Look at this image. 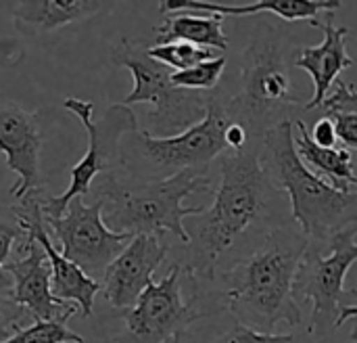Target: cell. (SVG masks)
Here are the masks:
<instances>
[{
  "mask_svg": "<svg viewBox=\"0 0 357 343\" xmlns=\"http://www.w3.org/2000/svg\"><path fill=\"white\" fill-rule=\"evenodd\" d=\"M310 241L293 228H272L264 243L232 270L215 272L222 312L257 333H274L278 325L299 327L301 306L293 295L299 262Z\"/></svg>",
  "mask_w": 357,
  "mask_h": 343,
  "instance_id": "cell-1",
  "label": "cell"
},
{
  "mask_svg": "<svg viewBox=\"0 0 357 343\" xmlns=\"http://www.w3.org/2000/svg\"><path fill=\"white\" fill-rule=\"evenodd\" d=\"M220 184L213 189L215 201L201 216L188 222V249L184 272L197 283H211L218 262L251 226L268 214L274 191L259 161L253 140L241 151L220 155Z\"/></svg>",
  "mask_w": 357,
  "mask_h": 343,
  "instance_id": "cell-2",
  "label": "cell"
},
{
  "mask_svg": "<svg viewBox=\"0 0 357 343\" xmlns=\"http://www.w3.org/2000/svg\"><path fill=\"white\" fill-rule=\"evenodd\" d=\"M92 191L102 203V222L109 231L132 237L174 235L188 243L184 218L201 216L207 207H184L182 201L195 193H213V180L207 172L195 170L165 180H138L119 168L100 174Z\"/></svg>",
  "mask_w": 357,
  "mask_h": 343,
  "instance_id": "cell-3",
  "label": "cell"
},
{
  "mask_svg": "<svg viewBox=\"0 0 357 343\" xmlns=\"http://www.w3.org/2000/svg\"><path fill=\"white\" fill-rule=\"evenodd\" d=\"M293 122H280L261 138L259 161L274 191L291 199L293 220L312 243L331 241L335 235L357 226V191H337L316 176L295 151Z\"/></svg>",
  "mask_w": 357,
  "mask_h": 343,
  "instance_id": "cell-4",
  "label": "cell"
},
{
  "mask_svg": "<svg viewBox=\"0 0 357 343\" xmlns=\"http://www.w3.org/2000/svg\"><path fill=\"white\" fill-rule=\"evenodd\" d=\"M228 98L211 92L205 117L192 128L157 138L144 130H134L119 140V166L126 174L138 180H165L184 170L209 172V166L226 153L224 132L230 124Z\"/></svg>",
  "mask_w": 357,
  "mask_h": 343,
  "instance_id": "cell-5",
  "label": "cell"
},
{
  "mask_svg": "<svg viewBox=\"0 0 357 343\" xmlns=\"http://www.w3.org/2000/svg\"><path fill=\"white\" fill-rule=\"evenodd\" d=\"M297 103L282 54V31L259 23L243 54L241 92L226 103L230 122L243 124L253 140L264 138L274 126L291 119Z\"/></svg>",
  "mask_w": 357,
  "mask_h": 343,
  "instance_id": "cell-6",
  "label": "cell"
},
{
  "mask_svg": "<svg viewBox=\"0 0 357 343\" xmlns=\"http://www.w3.org/2000/svg\"><path fill=\"white\" fill-rule=\"evenodd\" d=\"M111 61L117 67H123L132 73L134 86L130 94L119 103L130 107L134 103H151L153 111L149 113V132L157 138L176 136L205 117L207 103L211 92L186 90L172 84V69L161 65L149 54V46L121 38L111 48Z\"/></svg>",
  "mask_w": 357,
  "mask_h": 343,
  "instance_id": "cell-7",
  "label": "cell"
},
{
  "mask_svg": "<svg viewBox=\"0 0 357 343\" xmlns=\"http://www.w3.org/2000/svg\"><path fill=\"white\" fill-rule=\"evenodd\" d=\"M357 226L335 235L328 245L331 254L322 256L318 247L307 245L293 283V295L312 304L307 335L324 337L337 329L339 314L347 306H356L357 293L345 289V279L357 262Z\"/></svg>",
  "mask_w": 357,
  "mask_h": 343,
  "instance_id": "cell-8",
  "label": "cell"
},
{
  "mask_svg": "<svg viewBox=\"0 0 357 343\" xmlns=\"http://www.w3.org/2000/svg\"><path fill=\"white\" fill-rule=\"evenodd\" d=\"M63 107L77 115L82 126L88 134V151L86 155L71 168V182L59 197H44L42 199V214L46 218H61L75 197H86L92 191L94 180L100 174L119 170V140L123 134L138 130V117L130 107L119 103L111 105L105 115L96 122L94 119V103L84 101L77 96H67Z\"/></svg>",
  "mask_w": 357,
  "mask_h": 343,
  "instance_id": "cell-9",
  "label": "cell"
},
{
  "mask_svg": "<svg viewBox=\"0 0 357 343\" xmlns=\"http://www.w3.org/2000/svg\"><path fill=\"white\" fill-rule=\"evenodd\" d=\"M188 275V272H186ZM192 279V277H190ZM195 285V281H192ZM201 293L184 300L182 293V264H174L161 281H153L136 304L121 312L123 329L113 343H169L180 340L188 329L211 316Z\"/></svg>",
  "mask_w": 357,
  "mask_h": 343,
  "instance_id": "cell-10",
  "label": "cell"
},
{
  "mask_svg": "<svg viewBox=\"0 0 357 343\" xmlns=\"http://www.w3.org/2000/svg\"><path fill=\"white\" fill-rule=\"evenodd\" d=\"M44 226L61 243L59 254L96 283L132 241V235L113 233L105 226L100 201L88 205L82 197L71 199L61 218L44 216Z\"/></svg>",
  "mask_w": 357,
  "mask_h": 343,
  "instance_id": "cell-11",
  "label": "cell"
},
{
  "mask_svg": "<svg viewBox=\"0 0 357 343\" xmlns=\"http://www.w3.org/2000/svg\"><path fill=\"white\" fill-rule=\"evenodd\" d=\"M42 115L29 111L15 98L0 92V153L6 168L17 174L10 187L15 199H23L29 193L44 191L40 153H42Z\"/></svg>",
  "mask_w": 357,
  "mask_h": 343,
  "instance_id": "cell-12",
  "label": "cell"
},
{
  "mask_svg": "<svg viewBox=\"0 0 357 343\" xmlns=\"http://www.w3.org/2000/svg\"><path fill=\"white\" fill-rule=\"evenodd\" d=\"M42 199H44V191H36V193H29L23 199H19L17 205H13L17 226L23 233H31L33 239L38 241V245L42 247L44 256L50 264L52 295L61 302L73 304L82 312V316L88 319L94 310V298L100 291V285L96 281H92L90 277H86L75 264H71L56 251V247L44 226Z\"/></svg>",
  "mask_w": 357,
  "mask_h": 343,
  "instance_id": "cell-13",
  "label": "cell"
},
{
  "mask_svg": "<svg viewBox=\"0 0 357 343\" xmlns=\"http://www.w3.org/2000/svg\"><path fill=\"white\" fill-rule=\"evenodd\" d=\"M169 249L163 235H136L123 251L107 266L98 281L100 291L113 310H128L153 283V272L161 266Z\"/></svg>",
  "mask_w": 357,
  "mask_h": 343,
  "instance_id": "cell-14",
  "label": "cell"
},
{
  "mask_svg": "<svg viewBox=\"0 0 357 343\" xmlns=\"http://www.w3.org/2000/svg\"><path fill=\"white\" fill-rule=\"evenodd\" d=\"M4 270L13 281L10 300L21 306L33 323L69 321L77 312L73 304L61 302L52 295L50 264L31 233H25V241L19 247V260L8 262Z\"/></svg>",
  "mask_w": 357,
  "mask_h": 343,
  "instance_id": "cell-15",
  "label": "cell"
},
{
  "mask_svg": "<svg viewBox=\"0 0 357 343\" xmlns=\"http://www.w3.org/2000/svg\"><path fill=\"white\" fill-rule=\"evenodd\" d=\"M310 25L322 29L324 40L318 46L301 48L293 63L297 69H303L314 80V96L310 103L303 105V111H307V113L316 111L320 107V103L324 101V96L328 94V90L333 88V84L341 75V71L354 67V59L347 52L349 29L343 25L337 27L333 13H326V21L312 19Z\"/></svg>",
  "mask_w": 357,
  "mask_h": 343,
  "instance_id": "cell-16",
  "label": "cell"
},
{
  "mask_svg": "<svg viewBox=\"0 0 357 343\" xmlns=\"http://www.w3.org/2000/svg\"><path fill=\"white\" fill-rule=\"evenodd\" d=\"M341 6V0H259L249 4H224L211 0H163L159 2V13H207L218 17L272 13L287 21H312L318 19V13H333Z\"/></svg>",
  "mask_w": 357,
  "mask_h": 343,
  "instance_id": "cell-17",
  "label": "cell"
},
{
  "mask_svg": "<svg viewBox=\"0 0 357 343\" xmlns=\"http://www.w3.org/2000/svg\"><path fill=\"white\" fill-rule=\"evenodd\" d=\"M100 0H27L13 8L15 27L25 36L48 34L69 23L94 17L105 8Z\"/></svg>",
  "mask_w": 357,
  "mask_h": 343,
  "instance_id": "cell-18",
  "label": "cell"
},
{
  "mask_svg": "<svg viewBox=\"0 0 357 343\" xmlns=\"http://www.w3.org/2000/svg\"><path fill=\"white\" fill-rule=\"evenodd\" d=\"M297 132L293 136L299 159L320 178H324L337 191H357V174L354 153L347 149H322L312 143L310 128L303 119L295 122Z\"/></svg>",
  "mask_w": 357,
  "mask_h": 343,
  "instance_id": "cell-19",
  "label": "cell"
},
{
  "mask_svg": "<svg viewBox=\"0 0 357 343\" xmlns=\"http://www.w3.org/2000/svg\"><path fill=\"white\" fill-rule=\"evenodd\" d=\"M157 44L167 42H188L207 50H226L230 46L224 34V19L218 15H172L159 27H155Z\"/></svg>",
  "mask_w": 357,
  "mask_h": 343,
  "instance_id": "cell-20",
  "label": "cell"
},
{
  "mask_svg": "<svg viewBox=\"0 0 357 343\" xmlns=\"http://www.w3.org/2000/svg\"><path fill=\"white\" fill-rule=\"evenodd\" d=\"M149 54L159 61L161 65H165L167 69H176V71H184V69H190L195 67L197 63H203V61H209L213 59L211 50L207 48H199L195 44H188V42H167V44H155V46H149Z\"/></svg>",
  "mask_w": 357,
  "mask_h": 343,
  "instance_id": "cell-21",
  "label": "cell"
},
{
  "mask_svg": "<svg viewBox=\"0 0 357 343\" xmlns=\"http://www.w3.org/2000/svg\"><path fill=\"white\" fill-rule=\"evenodd\" d=\"M226 54L222 57H213L209 61L197 63L190 69L184 71H174L172 73V84L178 88H186V90H199V92H211L215 90L224 69H226Z\"/></svg>",
  "mask_w": 357,
  "mask_h": 343,
  "instance_id": "cell-22",
  "label": "cell"
},
{
  "mask_svg": "<svg viewBox=\"0 0 357 343\" xmlns=\"http://www.w3.org/2000/svg\"><path fill=\"white\" fill-rule=\"evenodd\" d=\"M0 343H84V337L67 327V321H38Z\"/></svg>",
  "mask_w": 357,
  "mask_h": 343,
  "instance_id": "cell-23",
  "label": "cell"
},
{
  "mask_svg": "<svg viewBox=\"0 0 357 343\" xmlns=\"http://www.w3.org/2000/svg\"><path fill=\"white\" fill-rule=\"evenodd\" d=\"M207 343H310L305 337L295 333H257L238 325L236 321L230 325L228 331L209 340Z\"/></svg>",
  "mask_w": 357,
  "mask_h": 343,
  "instance_id": "cell-24",
  "label": "cell"
},
{
  "mask_svg": "<svg viewBox=\"0 0 357 343\" xmlns=\"http://www.w3.org/2000/svg\"><path fill=\"white\" fill-rule=\"evenodd\" d=\"M316 111H322L324 117H333L339 113H357L356 86L349 82H339L333 94H326Z\"/></svg>",
  "mask_w": 357,
  "mask_h": 343,
  "instance_id": "cell-25",
  "label": "cell"
},
{
  "mask_svg": "<svg viewBox=\"0 0 357 343\" xmlns=\"http://www.w3.org/2000/svg\"><path fill=\"white\" fill-rule=\"evenodd\" d=\"M27 323H33V319L17 306L10 295H0V342H6L17 331L25 329Z\"/></svg>",
  "mask_w": 357,
  "mask_h": 343,
  "instance_id": "cell-26",
  "label": "cell"
},
{
  "mask_svg": "<svg viewBox=\"0 0 357 343\" xmlns=\"http://www.w3.org/2000/svg\"><path fill=\"white\" fill-rule=\"evenodd\" d=\"M25 239V233L10 222H0V295H10L13 281L4 270V262L10 256V249L17 241Z\"/></svg>",
  "mask_w": 357,
  "mask_h": 343,
  "instance_id": "cell-27",
  "label": "cell"
},
{
  "mask_svg": "<svg viewBox=\"0 0 357 343\" xmlns=\"http://www.w3.org/2000/svg\"><path fill=\"white\" fill-rule=\"evenodd\" d=\"M310 138H312L314 145H318V147H322V149H335L337 143H339L337 132H335V126H333V122L326 119V117H320V119L314 124V128L310 130Z\"/></svg>",
  "mask_w": 357,
  "mask_h": 343,
  "instance_id": "cell-28",
  "label": "cell"
}]
</instances>
